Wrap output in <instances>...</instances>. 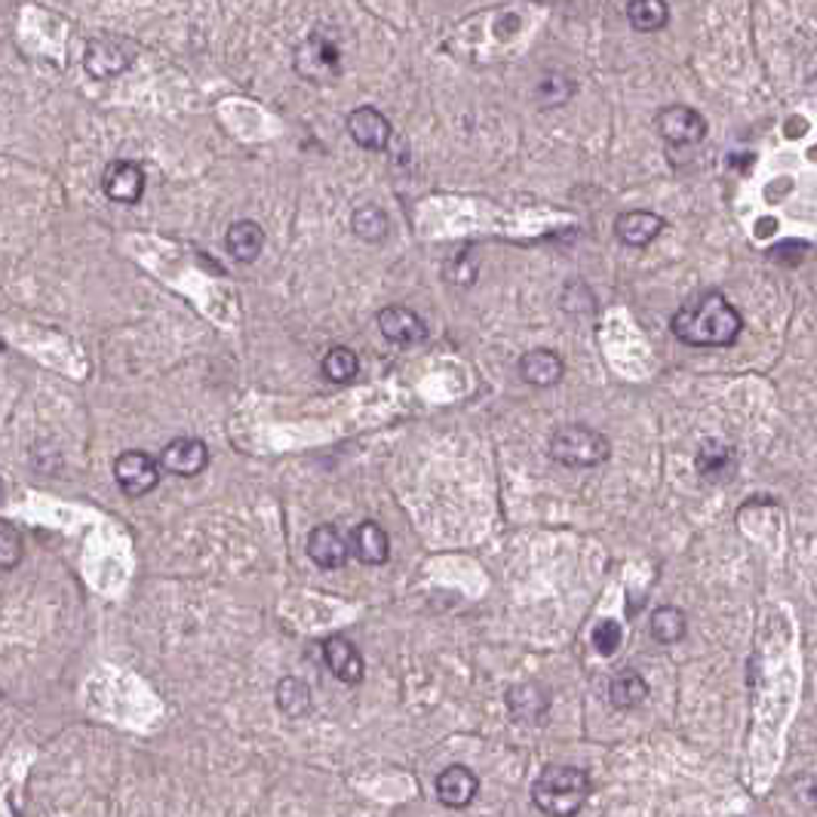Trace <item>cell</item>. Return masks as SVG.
I'll use <instances>...</instances> for the list:
<instances>
[{"mask_svg":"<svg viewBox=\"0 0 817 817\" xmlns=\"http://www.w3.org/2000/svg\"><path fill=\"white\" fill-rule=\"evenodd\" d=\"M670 329L692 348H729L744 329V320L722 292H700L673 314Z\"/></svg>","mask_w":817,"mask_h":817,"instance_id":"6da1fadb","label":"cell"},{"mask_svg":"<svg viewBox=\"0 0 817 817\" xmlns=\"http://www.w3.org/2000/svg\"><path fill=\"white\" fill-rule=\"evenodd\" d=\"M590 800V774L575 766H548L532 784V805L548 817H575Z\"/></svg>","mask_w":817,"mask_h":817,"instance_id":"7a4b0ae2","label":"cell"},{"mask_svg":"<svg viewBox=\"0 0 817 817\" xmlns=\"http://www.w3.org/2000/svg\"><path fill=\"white\" fill-rule=\"evenodd\" d=\"M612 443L609 436L587 424H560L551 434V458L572 470H590L609 461Z\"/></svg>","mask_w":817,"mask_h":817,"instance_id":"3957f363","label":"cell"},{"mask_svg":"<svg viewBox=\"0 0 817 817\" xmlns=\"http://www.w3.org/2000/svg\"><path fill=\"white\" fill-rule=\"evenodd\" d=\"M292 68H296V74H299L301 81H308V84H335L341 77V47L335 44L333 37H326V34H308L299 47H296Z\"/></svg>","mask_w":817,"mask_h":817,"instance_id":"277c9868","label":"cell"},{"mask_svg":"<svg viewBox=\"0 0 817 817\" xmlns=\"http://www.w3.org/2000/svg\"><path fill=\"white\" fill-rule=\"evenodd\" d=\"M139 59V44L120 34H99L89 37L84 47V68L96 81H111L130 71Z\"/></svg>","mask_w":817,"mask_h":817,"instance_id":"5b68a950","label":"cell"},{"mask_svg":"<svg viewBox=\"0 0 817 817\" xmlns=\"http://www.w3.org/2000/svg\"><path fill=\"white\" fill-rule=\"evenodd\" d=\"M115 480L130 498H142L160 483V461H154L148 452H123L115 461Z\"/></svg>","mask_w":817,"mask_h":817,"instance_id":"8992f818","label":"cell"},{"mask_svg":"<svg viewBox=\"0 0 817 817\" xmlns=\"http://www.w3.org/2000/svg\"><path fill=\"white\" fill-rule=\"evenodd\" d=\"M658 133L670 145H698L700 139L707 135V120L688 105H670L664 111H658L654 117Z\"/></svg>","mask_w":817,"mask_h":817,"instance_id":"52a82bcc","label":"cell"},{"mask_svg":"<svg viewBox=\"0 0 817 817\" xmlns=\"http://www.w3.org/2000/svg\"><path fill=\"white\" fill-rule=\"evenodd\" d=\"M101 191L115 203H139L145 194V172L133 160H111L101 172Z\"/></svg>","mask_w":817,"mask_h":817,"instance_id":"ba28073f","label":"cell"},{"mask_svg":"<svg viewBox=\"0 0 817 817\" xmlns=\"http://www.w3.org/2000/svg\"><path fill=\"white\" fill-rule=\"evenodd\" d=\"M348 133L360 148L367 151H387L391 148V139H394V130H391L387 117L379 108H369V105L350 111Z\"/></svg>","mask_w":817,"mask_h":817,"instance_id":"9c48e42d","label":"cell"},{"mask_svg":"<svg viewBox=\"0 0 817 817\" xmlns=\"http://www.w3.org/2000/svg\"><path fill=\"white\" fill-rule=\"evenodd\" d=\"M206 465H209V449L203 440H194V436H179L160 452V467L176 477H197L206 470Z\"/></svg>","mask_w":817,"mask_h":817,"instance_id":"30bf717a","label":"cell"},{"mask_svg":"<svg viewBox=\"0 0 817 817\" xmlns=\"http://www.w3.org/2000/svg\"><path fill=\"white\" fill-rule=\"evenodd\" d=\"M379 329L387 341L394 345H403V348H412V345H421L428 338V323L418 317L416 311L403 308V304H391L379 314Z\"/></svg>","mask_w":817,"mask_h":817,"instance_id":"8fae6325","label":"cell"},{"mask_svg":"<svg viewBox=\"0 0 817 817\" xmlns=\"http://www.w3.org/2000/svg\"><path fill=\"white\" fill-rule=\"evenodd\" d=\"M323 661L326 668L333 670V676L338 683L345 685H357L363 683L367 676V664H363V654L357 651V646L345 639V636H329L323 642Z\"/></svg>","mask_w":817,"mask_h":817,"instance_id":"7c38bea8","label":"cell"},{"mask_svg":"<svg viewBox=\"0 0 817 817\" xmlns=\"http://www.w3.org/2000/svg\"><path fill=\"white\" fill-rule=\"evenodd\" d=\"M507 710L517 722L538 725L551 713V692L541 683H519L507 688Z\"/></svg>","mask_w":817,"mask_h":817,"instance_id":"4fadbf2b","label":"cell"},{"mask_svg":"<svg viewBox=\"0 0 817 817\" xmlns=\"http://www.w3.org/2000/svg\"><path fill=\"white\" fill-rule=\"evenodd\" d=\"M350 553V538L338 532L335 526L323 522V526H314L311 534H308V556L311 563H317L320 568H341L348 563Z\"/></svg>","mask_w":817,"mask_h":817,"instance_id":"5bb4252c","label":"cell"},{"mask_svg":"<svg viewBox=\"0 0 817 817\" xmlns=\"http://www.w3.org/2000/svg\"><path fill=\"white\" fill-rule=\"evenodd\" d=\"M563 375H566V363L556 350L534 348L519 357V379L532 387H553L563 382Z\"/></svg>","mask_w":817,"mask_h":817,"instance_id":"9a60e30c","label":"cell"},{"mask_svg":"<svg viewBox=\"0 0 817 817\" xmlns=\"http://www.w3.org/2000/svg\"><path fill=\"white\" fill-rule=\"evenodd\" d=\"M480 793V778L467 766H449L436 778V796L446 808H467Z\"/></svg>","mask_w":817,"mask_h":817,"instance_id":"2e32d148","label":"cell"},{"mask_svg":"<svg viewBox=\"0 0 817 817\" xmlns=\"http://www.w3.org/2000/svg\"><path fill=\"white\" fill-rule=\"evenodd\" d=\"M661 231H664V218L651 213V209H630V213H621L615 221L617 240L624 247H634V250L649 247Z\"/></svg>","mask_w":817,"mask_h":817,"instance_id":"e0dca14e","label":"cell"},{"mask_svg":"<svg viewBox=\"0 0 817 817\" xmlns=\"http://www.w3.org/2000/svg\"><path fill=\"white\" fill-rule=\"evenodd\" d=\"M225 250L240 265L255 262L262 255V250H265V231H262V225H255L250 218L233 221L231 228L225 231Z\"/></svg>","mask_w":817,"mask_h":817,"instance_id":"ac0fdd59","label":"cell"},{"mask_svg":"<svg viewBox=\"0 0 817 817\" xmlns=\"http://www.w3.org/2000/svg\"><path fill=\"white\" fill-rule=\"evenodd\" d=\"M350 551L357 553V560L367 566H384L391 556V538L379 522L367 519L350 532Z\"/></svg>","mask_w":817,"mask_h":817,"instance_id":"d6986e66","label":"cell"},{"mask_svg":"<svg viewBox=\"0 0 817 817\" xmlns=\"http://www.w3.org/2000/svg\"><path fill=\"white\" fill-rule=\"evenodd\" d=\"M734 465H737V455L729 443L722 440H704L698 446V455H695V467L704 480L710 483H722L734 473Z\"/></svg>","mask_w":817,"mask_h":817,"instance_id":"ffe728a7","label":"cell"},{"mask_svg":"<svg viewBox=\"0 0 817 817\" xmlns=\"http://www.w3.org/2000/svg\"><path fill=\"white\" fill-rule=\"evenodd\" d=\"M274 700H277V710L286 719H304L311 713V707H314L311 685L299 680V676H284L277 683V688H274Z\"/></svg>","mask_w":817,"mask_h":817,"instance_id":"44dd1931","label":"cell"},{"mask_svg":"<svg viewBox=\"0 0 817 817\" xmlns=\"http://www.w3.org/2000/svg\"><path fill=\"white\" fill-rule=\"evenodd\" d=\"M649 698V683L636 670H621L609 683V704L615 710H636L642 700Z\"/></svg>","mask_w":817,"mask_h":817,"instance_id":"7402d4cb","label":"cell"},{"mask_svg":"<svg viewBox=\"0 0 817 817\" xmlns=\"http://www.w3.org/2000/svg\"><path fill=\"white\" fill-rule=\"evenodd\" d=\"M350 228L367 243H382L384 237L391 233V218H387V213H384L379 203H363V206L353 209Z\"/></svg>","mask_w":817,"mask_h":817,"instance_id":"603a6c76","label":"cell"},{"mask_svg":"<svg viewBox=\"0 0 817 817\" xmlns=\"http://www.w3.org/2000/svg\"><path fill=\"white\" fill-rule=\"evenodd\" d=\"M688 630V621H685L683 609H676V605H661V609H654V615H651V636L658 639V642H664V646H673V642H680Z\"/></svg>","mask_w":817,"mask_h":817,"instance_id":"cb8c5ba5","label":"cell"},{"mask_svg":"<svg viewBox=\"0 0 817 817\" xmlns=\"http://www.w3.org/2000/svg\"><path fill=\"white\" fill-rule=\"evenodd\" d=\"M534 96H538V105H541V108H560V105H566V101L575 96V81L568 77L566 71H548V74L538 81Z\"/></svg>","mask_w":817,"mask_h":817,"instance_id":"d4e9b609","label":"cell"},{"mask_svg":"<svg viewBox=\"0 0 817 817\" xmlns=\"http://www.w3.org/2000/svg\"><path fill=\"white\" fill-rule=\"evenodd\" d=\"M627 19H630L636 32H661L668 25L670 10L668 3H661V0H634L627 7Z\"/></svg>","mask_w":817,"mask_h":817,"instance_id":"484cf974","label":"cell"},{"mask_svg":"<svg viewBox=\"0 0 817 817\" xmlns=\"http://www.w3.org/2000/svg\"><path fill=\"white\" fill-rule=\"evenodd\" d=\"M360 372V360L350 348H333L323 357V375L335 384L350 382Z\"/></svg>","mask_w":817,"mask_h":817,"instance_id":"4316f807","label":"cell"},{"mask_svg":"<svg viewBox=\"0 0 817 817\" xmlns=\"http://www.w3.org/2000/svg\"><path fill=\"white\" fill-rule=\"evenodd\" d=\"M590 639H593V649L600 651V654H605V658H612V654L621 649V639H624V634H621V624H617V621H612V617H602L600 624L593 627Z\"/></svg>","mask_w":817,"mask_h":817,"instance_id":"83f0119b","label":"cell"},{"mask_svg":"<svg viewBox=\"0 0 817 817\" xmlns=\"http://www.w3.org/2000/svg\"><path fill=\"white\" fill-rule=\"evenodd\" d=\"M22 553H25V548H22V534L16 532V526L13 522H0V563H3V568H16L19 566V560H22Z\"/></svg>","mask_w":817,"mask_h":817,"instance_id":"f1b7e54d","label":"cell"}]
</instances>
